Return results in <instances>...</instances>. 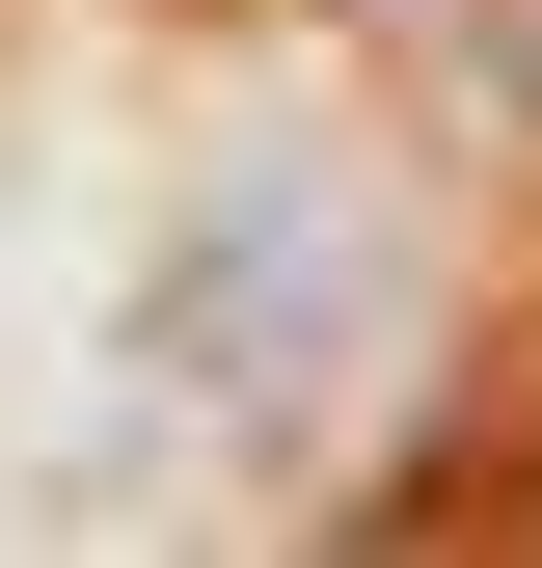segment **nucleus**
Segmentation results:
<instances>
[{
    "mask_svg": "<svg viewBox=\"0 0 542 568\" xmlns=\"http://www.w3.org/2000/svg\"><path fill=\"white\" fill-rule=\"evenodd\" d=\"M380 325H406V217L325 135H244L163 217V271H136V352H163V406H218V434H325V406L380 379Z\"/></svg>",
    "mask_w": 542,
    "mask_h": 568,
    "instance_id": "nucleus-1",
    "label": "nucleus"
},
{
    "mask_svg": "<svg viewBox=\"0 0 542 568\" xmlns=\"http://www.w3.org/2000/svg\"><path fill=\"white\" fill-rule=\"evenodd\" d=\"M380 28H406V54H461L489 109H542V0H380Z\"/></svg>",
    "mask_w": 542,
    "mask_h": 568,
    "instance_id": "nucleus-2",
    "label": "nucleus"
}]
</instances>
